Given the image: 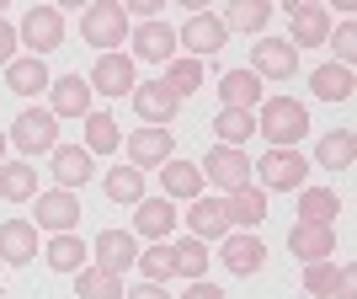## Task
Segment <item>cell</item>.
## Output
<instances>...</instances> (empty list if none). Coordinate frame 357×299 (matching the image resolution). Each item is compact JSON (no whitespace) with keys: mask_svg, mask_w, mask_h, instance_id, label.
<instances>
[{"mask_svg":"<svg viewBox=\"0 0 357 299\" xmlns=\"http://www.w3.org/2000/svg\"><path fill=\"white\" fill-rule=\"evenodd\" d=\"M256 134L272 150H298V139L310 134V107L294 102V96H267L261 118H256Z\"/></svg>","mask_w":357,"mask_h":299,"instance_id":"obj_1","label":"cell"},{"mask_svg":"<svg viewBox=\"0 0 357 299\" xmlns=\"http://www.w3.org/2000/svg\"><path fill=\"white\" fill-rule=\"evenodd\" d=\"M80 38L91 48H102V54H118L123 38H128V11H123V0H96L80 11Z\"/></svg>","mask_w":357,"mask_h":299,"instance_id":"obj_2","label":"cell"},{"mask_svg":"<svg viewBox=\"0 0 357 299\" xmlns=\"http://www.w3.org/2000/svg\"><path fill=\"white\" fill-rule=\"evenodd\" d=\"M16 38L32 48V59H43V54H54V48L64 43V11L59 6H32L27 16H22V27H16Z\"/></svg>","mask_w":357,"mask_h":299,"instance_id":"obj_3","label":"cell"},{"mask_svg":"<svg viewBox=\"0 0 357 299\" xmlns=\"http://www.w3.org/2000/svg\"><path fill=\"white\" fill-rule=\"evenodd\" d=\"M6 139H11L22 155H48V150L59 145V123H54L48 107H27V112L11 123V134H6Z\"/></svg>","mask_w":357,"mask_h":299,"instance_id":"obj_4","label":"cell"},{"mask_svg":"<svg viewBox=\"0 0 357 299\" xmlns=\"http://www.w3.org/2000/svg\"><path fill=\"white\" fill-rule=\"evenodd\" d=\"M251 171L267 182L272 193H294V187H304V177H310V161H304L298 150H267Z\"/></svg>","mask_w":357,"mask_h":299,"instance_id":"obj_5","label":"cell"},{"mask_svg":"<svg viewBox=\"0 0 357 299\" xmlns=\"http://www.w3.org/2000/svg\"><path fill=\"white\" fill-rule=\"evenodd\" d=\"M197 171H203L213 187H224V193H240V187H251V161H245L240 150H229V145H213L208 155H203V166H197Z\"/></svg>","mask_w":357,"mask_h":299,"instance_id":"obj_6","label":"cell"},{"mask_svg":"<svg viewBox=\"0 0 357 299\" xmlns=\"http://www.w3.org/2000/svg\"><path fill=\"white\" fill-rule=\"evenodd\" d=\"M288 27H294V38H288V48H320L331 38V11L326 6H310V0H288Z\"/></svg>","mask_w":357,"mask_h":299,"instance_id":"obj_7","label":"cell"},{"mask_svg":"<svg viewBox=\"0 0 357 299\" xmlns=\"http://www.w3.org/2000/svg\"><path fill=\"white\" fill-rule=\"evenodd\" d=\"M224 38H229V27H224V16H213V11H192L187 22H181V32H176V43L192 48V59H208V54H219Z\"/></svg>","mask_w":357,"mask_h":299,"instance_id":"obj_8","label":"cell"},{"mask_svg":"<svg viewBox=\"0 0 357 299\" xmlns=\"http://www.w3.org/2000/svg\"><path fill=\"white\" fill-rule=\"evenodd\" d=\"M298 70V54L288 48V38H261L251 48V75L256 80H294Z\"/></svg>","mask_w":357,"mask_h":299,"instance_id":"obj_9","label":"cell"},{"mask_svg":"<svg viewBox=\"0 0 357 299\" xmlns=\"http://www.w3.org/2000/svg\"><path fill=\"white\" fill-rule=\"evenodd\" d=\"M288 251H294L298 262H331V256H336V230H331V224L294 219V230H288Z\"/></svg>","mask_w":357,"mask_h":299,"instance_id":"obj_10","label":"cell"},{"mask_svg":"<svg viewBox=\"0 0 357 299\" xmlns=\"http://www.w3.org/2000/svg\"><path fill=\"white\" fill-rule=\"evenodd\" d=\"M219 262L229 272H240V278H251V272H261V262H267V240L256 235V230H245V235H224Z\"/></svg>","mask_w":357,"mask_h":299,"instance_id":"obj_11","label":"cell"},{"mask_svg":"<svg viewBox=\"0 0 357 299\" xmlns=\"http://www.w3.org/2000/svg\"><path fill=\"white\" fill-rule=\"evenodd\" d=\"M80 224V198L54 187V193H38V230H54V235H70Z\"/></svg>","mask_w":357,"mask_h":299,"instance_id":"obj_12","label":"cell"},{"mask_svg":"<svg viewBox=\"0 0 357 299\" xmlns=\"http://www.w3.org/2000/svg\"><path fill=\"white\" fill-rule=\"evenodd\" d=\"M48 96H54V107H48L54 118H91V96H96V91H91L86 75H59V80L48 86Z\"/></svg>","mask_w":357,"mask_h":299,"instance_id":"obj_13","label":"cell"},{"mask_svg":"<svg viewBox=\"0 0 357 299\" xmlns=\"http://www.w3.org/2000/svg\"><path fill=\"white\" fill-rule=\"evenodd\" d=\"M134 59H128V54H102V59H96V70H91V91H102V96H123V91H128V96H134Z\"/></svg>","mask_w":357,"mask_h":299,"instance_id":"obj_14","label":"cell"},{"mask_svg":"<svg viewBox=\"0 0 357 299\" xmlns=\"http://www.w3.org/2000/svg\"><path fill=\"white\" fill-rule=\"evenodd\" d=\"M176 96H171V86L165 80H149V86H134V112L149 123V129H165V123L176 118Z\"/></svg>","mask_w":357,"mask_h":299,"instance_id":"obj_15","label":"cell"},{"mask_svg":"<svg viewBox=\"0 0 357 299\" xmlns=\"http://www.w3.org/2000/svg\"><path fill=\"white\" fill-rule=\"evenodd\" d=\"M0 262H16V268L38 262V224L32 219H6L0 224Z\"/></svg>","mask_w":357,"mask_h":299,"instance_id":"obj_16","label":"cell"},{"mask_svg":"<svg viewBox=\"0 0 357 299\" xmlns=\"http://www.w3.org/2000/svg\"><path fill=\"white\" fill-rule=\"evenodd\" d=\"M91 251H96V268L123 272V268H134V262H139V240L128 235V230H102Z\"/></svg>","mask_w":357,"mask_h":299,"instance_id":"obj_17","label":"cell"},{"mask_svg":"<svg viewBox=\"0 0 357 299\" xmlns=\"http://www.w3.org/2000/svg\"><path fill=\"white\" fill-rule=\"evenodd\" d=\"M171 150H176V134H165V129H134L128 134V161L134 166H165L171 161Z\"/></svg>","mask_w":357,"mask_h":299,"instance_id":"obj_18","label":"cell"},{"mask_svg":"<svg viewBox=\"0 0 357 299\" xmlns=\"http://www.w3.org/2000/svg\"><path fill=\"white\" fill-rule=\"evenodd\" d=\"M134 54L149 59V64H171V54H176V32L165 27L160 16H155V22H139V27H134Z\"/></svg>","mask_w":357,"mask_h":299,"instance_id":"obj_19","label":"cell"},{"mask_svg":"<svg viewBox=\"0 0 357 299\" xmlns=\"http://www.w3.org/2000/svg\"><path fill=\"white\" fill-rule=\"evenodd\" d=\"M134 224H139V235H149V240H165L171 235V230H176V203H171V198H139L134 203Z\"/></svg>","mask_w":357,"mask_h":299,"instance_id":"obj_20","label":"cell"},{"mask_svg":"<svg viewBox=\"0 0 357 299\" xmlns=\"http://www.w3.org/2000/svg\"><path fill=\"white\" fill-rule=\"evenodd\" d=\"M187 230H192V240H224V230H229L224 203H219V198H192V209H187Z\"/></svg>","mask_w":357,"mask_h":299,"instance_id":"obj_21","label":"cell"},{"mask_svg":"<svg viewBox=\"0 0 357 299\" xmlns=\"http://www.w3.org/2000/svg\"><path fill=\"white\" fill-rule=\"evenodd\" d=\"M48 155H54V182H59L64 193L80 187V182L91 177V150L86 145H54Z\"/></svg>","mask_w":357,"mask_h":299,"instance_id":"obj_22","label":"cell"},{"mask_svg":"<svg viewBox=\"0 0 357 299\" xmlns=\"http://www.w3.org/2000/svg\"><path fill=\"white\" fill-rule=\"evenodd\" d=\"M54 86V75H48V64L43 59H11L6 64V91H16V96H38V91H48Z\"/></svg>","mask_w":357,"mask_h":299,"instance_id":"obj_23","label":"cell"},{"mask_svg":"<svg viewBox=\"0 0 357 299\" xmlns=\"http://www.w3.org/2000/svg\"><path fill=\"white\" fill-rule=\"evenodd\" d=\"M160 182H165L160 198H171V203H176V198H203V171H197L192 161H176V155H171V161L160 166Z\"/></svg>","mask_w":357,"mask_h":299,"instance_id":"obj_24","label":"cell"},{"mask_svg":"<svg viewBox=\"0 0 357 299\" xmlns=\"http://www.w3.org/2000/svg\"><path fill=\"white\" fill-rule=\"evenodd\" d=\"M314 161L326 166V171H347V166L357 161V134L352 129H331V134L314 145Z\"/></svg>","mask_w":357,"mask_h":299,"instance_id":"obj_25","label":"cell"},{"mask_svg":"<svg viewBox=\"0 0 357 299\" xmlns=\"http://www.w3.org/2000/svg\"><path fill=\"white\" fill-rule=\"evenodd\" d=\"M310 86H314V96H320V102H352L357 80H352V70H347V64H320V70L310 75Z\"/></svg>","mask_w":357,"mask_h":299,"instance_id":"obj_26","label":"cell"},{"mask_svg":"<svg viewBox=\"0 0 357 299\" xmlns=\"http://www.w3.org/2000/svg\"><path fill=\"white\" fill-rule=\"evenodd\" d=\"M219 102L224 107H240V112H251L256 102H261V80H256L251 70H229L219 80Z\"/></svg>","mask_w":357,"mask_h":299,"instance_id":"obj_27","label":"cell"},{"mask_svg":"<svg viewBox=\"0 0 357 299\" xmlns=\"http://www.w3.org/2000/svg\"><path fill=\"white\" fill-rule=\"evenodd\" d=\"M75 294L80 299H123V272H107V268H80L75 272Z\"/></svg>","mask_w":357,"mask_h":299,"instance_id":"obj_28","label":"cell"},{"mask_svg":"<svg viewBox=\"0 0 357 299\" xmlns=\"http://www.w3.org/2000/svg\"><path fill=\"white\" fill-rule=\"evenodd\" d=\"M336 214H342V198H336V187H298V219L331 224Z\"/></svg>","mask_w":357,"mask_h":299,"instance_id":"obj_29","label":"cell"},{"mask_svg":"<svg viewBox=\"0 0 357 299\" xmlns=\"http://www.w3.org/2000/svg\"><path fill=\"white\" fill-rule=\"evenodd\" d=\"M224 214H229V224H245V230H256V224L267 219V193H261V187H240V193H229Z\"/></svg>","mask_w":357,"mask_h":299,"instance_id":"obj_30","label":"cell"},{"mask_svg":"<svg viewBox=\"0 0 357 299\" xmlns=\"http://www.w3.org/2000/svg\"><path fill=\"white\" fill-rule=\"evenodd\" d=\"M0 198H11V203L38 198V171H32L27 161H6L0 166Z\"/></svg>","mask_w":357,"mask_h":299,"instance_id":"obj_31","label":"cell"},{"mask_svg":"<svg viewBox=\"0 0 357 299\" xmlns=\"http://www.w3.org/2000/svg\"><path fill=\"white\" fill-rule=\"evenodd\" d=\"M43 262L54 272H80V262H86V240L75 235V230H70V235H54L43 246Z\"/></svg>","mask_w":357,"mask_h":299,"instance_id":"obj_32","label":"cell"},{"mask_svg":"<svg viewBox=\"0 0 357 299\" xmlns=\"http://www.w3.org/2000/svg\"><path fill=\"white\" fill-rule=\"evenodd\" d=\"M102 187H107L112 203H139V198H144V171H139V166H112L102 177Z\"/></svg>","mask_w":357,"mask_h":299,"instance_id":"obj_33","label":"cell"},{"mask_svg":"<svg viewBox=\"0 0 357 299\" xmlns=\"http://www.w3.org/2000/svg\"><path fill=\"white\" fill-rule=\"evenodd\" d=\"M213 134H219V145H245V139L256 134V118L251 112H240V107H219V118H213Z\"/></svg>","mask_w":357,"mask_h":299,"instance_id":"obj_34","label":"cell"},{"mask_svg":"<svg viewBox=\"0 0 357 299\" xmlns=\"http://www.w3.org/2000/svg\"><path fill=\"white\" fill-rule=\"evenodd\" d=\"M171 256H176V272H181V278H192V284L208 272V240H192V235H187V240L171 246Z\"/></svg>","mask_w":357,"mask_h":299,"instance_id":"obj_35","label":"cell"},{"mask_svg":"<svg viewBox=\"0 0 357 299\" xmlns=\"http://www.w3.org/2000/svg\"><path fill=\"white\" fill-rule=\"evenodd\" d=\"M272 22V6L267 0H235L229 16H224V27H240V32H261Z\"/></svg>","mask_w":357,"mask_h":299,"instance_id":"obj_36","label":"cell"},{"mask_svg":"<svg viewBox=\"0 0 357 299\" xmlns=\"http://www.w3.org/2000/svg\"><path fill=\"white\" fill-rule=\"evenodd\" d=\"M139 272H144V284H171V278H176V256H171V246L155 240V246L139 256Z\"/></svg>","mask_w":357,"mask_h":299,"instance_id":"obj_37","label":"cell"},{"mask_svg":"<svg viewBox=\"0 0 357 299\" xmlns=\"http://www.w3.org/2000/svg\"><path fill=\"white\" fill-rule=\"evenodd\" d=\"M165 86H171V96H187V91H197L203 86V59H171L165 64Z\"/></svg>","mask_w":357,"mask_h":299,"instance_id":"obj_38","label":"cell"},{"mask_svg":"<svg viewBox=\"0 0 357 299\" xmlns=\"http://www.w3.org/2000/svg\"><path fill=\"white\" fill-rule=\"evenodd\" d=\"M123 134H118V123L107 118V112H91L86 118V150L91 155H107V150H118Z\"/></svg>","mask_w":357,"mask_h":299,"instance_id":"obj_39","label":"cell"},{"mask_svg":"<svg viewBox=\"0 0 357 299\" xmlns=\"http://www.w3.org/2000/svg\"><path fill=\"white\" fill-rule=\"evenodd\" d=\"M331 284H336V262H310L304 268V289L314 299H331Z\"/></svg>","mask_w":357,"mask_h":299,"instance_id":"obj_40","label":"cell"},{"mask_svg":"<svg viewBox=\"0 0 357 299\" xmlns=\"http://www.w3.org/2000/svg\"><path fill=\"white\" fill-rule=\"evenodd\" d=\"M352 54H357V22L347 16L342 27H336V64H347V70H352Z\"/></svg>","mask_w":357,"mask_h":299,"instance_id":"obj_41","label":"cell"},{"mask_svg":"<svg viewBox=\"0 0 357 299\" xmlns=\"http://www.w3.org/2000/svg\"><path fill=\"white\" fill-rule=\"evenodd\" d=\"M331 299H357V268L336 262V284H331Z\"/></svg>","mask_w":357,"mask_h":299,"instance_id":"obj_42","label":"cell"},{"mask_svg":"<svg viewBox=\"0 0 357 299\" xmlns=\"http://www.w3.org/2000/svg\"><path fill=\"white\" fill-rule=\"evenodd\" d=\"M11 48H16V27L6 22V16H0V64H11V59H16Z\"/></svg>","mask_w":357,"mask_h":299,"instance_id":"obj_43","label":"cell"},{"mask_svg":"<svg viewBox=\"0 0 357 299\" xmlns=\"http://www.w3.org/2000/svg\"><path fill=\"white\" fill-rule=\"evenodd\" d=\"M123 299H171V294H165V284H134Z\"/></svg>","mask_w":357,"mask_h":299,"instance_id":"obj_44","label":"cell"},{"mask_svg":"<svg viewBox=\"0 0 357 299\" xmlns=\"http://www.w3.org/2000/svg\"><path fill=\"white\" fill-rule=\"evenodd\" d=\"M181 299H224V294H219V289H213V284H203V278H197V284L187 289V294H181Z\"/></svg>","mask_w":357,"mask_h":299,"instance_id":"obj_45","label":"cell"},{"mask_svg":"<svg viewBox=\"0 0 357 299\" xmlns=\"http://www.w3.org/2000/svg\"><path fill=\"white\" fill-rule=\"evenodd\" d=\"M6 145H11V139H6V129H0V161H6Z\"/></svg>","mask_w":357,"mask_h":299,"instance_id":"obj_46","label":"cell"},{"mask_svg":"<svg viewBox=\"0 0 357 299\" xmlns=\"http://www.w3.org/2000/svg\"><path fill=\"white\" fill-rule=\"evenodd\" d=\"M0 299H6V289H0Z\"/></svg>","mask_w":357,"mask_h":299,"instance_id":"obj_47","label":"cell"}]
</instances>
